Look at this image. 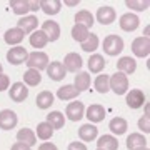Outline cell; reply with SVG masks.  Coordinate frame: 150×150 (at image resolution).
<instances>
[{"mask_svg":"<svg viewBox=\"0 0 150 150\" xmlns=\"http://www.w3.org/2000/svg\"><path fill=\"white\" fill-rule=\"evenodd\" d=\"M42 82V75L40 72L35 69H28L25 74H23V83L27 87H37L38 83Z\"/></svg>","mask_w":150,"mask_h":150,"instance_id":"cell-34","label":"cell"},{"mask_svg":"<svg viewBox=\"0 0 150 150\" xmlns=\"http://www.w3.org/2000/svg\"><path fill=\"white\" fill-rule=\"evenodd\" d=\"M10 8L20 17L28 15V0H10Z\"/></svg>","mask_w":150,"mask_h":150,"instance_id":"cell-36","label":"cell"},{"mask_svg":"<svg viewBox=\"0 0 150 150\" xmlns=\"http://www.w3.org/2000/svg\"><path fill=\"white\" fill-rule=\"evenodd\" d=\"M95 150H100V149H95Z\"/></svg>","mask_w":150,"mask_h":150,"instance_id":"cell-48","label":"cell"},{"mask_svg":"<svg viewBox=\"0 0 150 150\" xmlns=\"http://www.w3.org/2000/svg\"><path fill=\"white\" fill-rule=\"evenodd\" d=\"M74 87L77 88L79 93L88 90V88H90V74H88V72H79V74H75Z\"/></svg>","mask_w":150,"mask_h":150,"instance_id":"cell-22","label":"cell"},{"mask_svg":"<svg viewBox=\"0 0 150 150\" xmlns=\"http://www.w3.org/2000/svg\"><path fill=\"white\" fill-rule=\"evenodd\" d=\"M23 37H25V33L22 32L18 27L8 28V30L5 32V35H4L5 42L8 43V45H12V47H17V45H20V42L23 40Z\"/></svg>","mask_w":150,"mask_h":150,"instance_id":"cell-23","label":"cell"},{"mask_svg":"<svg viewBox=\"0 0 150 150\" xmlns=\"http://www.w3.org/2000/svg\"><path fill=\"white\" fill-rule=\"evenodd\" d=\"M67 150H88V149H87V145L83 144V142H77V140H75V142H72V144L69 145Z\"/></svg>","mask_w":150,"mask_h":150,"instance_id":"cell-41","label":"cell"},{"mask_svg":"<svg viewBox=\"0 0 150 150\" xmlns=\"http://www.w3.org/2000/svg\"><path fill=\"white\" fill-rule=\"evenodd\" d=\"M8 87H10V77H7L5 74H2L0 75V92L8 90Z\"/></svg>","mask_w":150,"mask_h":150,"instance_id":"cell-40","label":"cell"},{"mask_svg":"<svg viewBox=\"0 0 150 150\" xmlns=\"http://www.w3.org/2000/svg\"><path fill=\"white\" fill-rule=\"evenodd\" d=\"M97 149L100 150H118V140L113 135L107 134L97 139Z\"/></svg>","mask_w":150,"mask_h":150,"instance_id":"cell-21","label":"cell"},{"mask_svg":"<svg viewBox=\"0 0 150 150\" xmlns=\"http://www.w3.org/2000/svg\"><path fill=\"white\" fill-rule=\"evenodd\" d=\"M125 102H127V105H129L130 108L137 110V108H140L145 102H147V97H145V93L140 90V88H132L130 92L125 93Z\"/></svg>","mask_w":150,"mask_h":150,"instance_id":"cell-9","label":"cell"},{"mask_svg":"<svg viewBox=\"0 0 150 150\" xmlns=\"http://www.w3.org/2000/svg\"><path fill=\"white\" fill-rule=\"evenodd\" d=\"M100 25H110V23H113L115 22V18H117V13H115V10H113L112 7H100L98 10H97V15L93 17Z\"/></svg>","mask_w":150,"mask_h":150,"instance_id":"cell-12","label":"cell"},{"mask_svg":"<svg viewBox=\"0 0 150 150\" xmlns=\"http://www.w3.org/2000/svg\"><path fill=\"white\" fill-rule=\"evenodd\" d=\"M2 74H4V65L0 64V75H2Z\"/></svg>","mask_w":150,"mask_h":150,"instance_id":"cell-46","label":"cell"},{"mask_svg":"<svg viewBox=\"0 0 150 150\" xmlns=\"http://www.w3.org/2000/svg\"><path fill=\"white\" fill-rule=\"evenodd\" d=\"M118 25L122 28L123 32H134L137 30L140 25V18L137 13H132V12H127V13H123L120 18H118Z\"/></svg>","mask_w":150,"mask_h":150,"instance_id":"cell-8","label":"cell"},{"mask_svg":"<svg viewBox=\"0 0 150 150\" xmlns=\"http://www.w3.org/2000/svg\"><path fill=\"white\" fill-rule=\"evenodd\" d=\"M123 47H125V43H123V38L120 35H107V37L103 38V43H102V48L103 52L110 57H117L118 54H122L123 52Z\"/></svg>","mask_w":150,"mask_h":150,"instance_id":"cell-1","label":"cell"},{"mask_svg":"<svg viewBox=\"0 0 150 150\" xmlns=\"http://www.w3.org/2000/svg\"><path fill=\"white\" fill-rule=\"evenodd\" d=\"M62 8L60 0H40V10L47 15H57Z\"/></svg>","mask_w":150,"mask_h":150,"instance_id":"cell-26","label":"cell"},{"mask_svg":"<svg viewBox=\"0 0 150 150\" xmlns=\"http://www.w3.org/2000/svg\"><path fill=\"white\" fill-rule=\"evenodd\" d=\"M17 142H20V144H23V145H28V147L32 149L33 145L37 144L35 132H33L32 129H28V127H25V129H20L18 132H17Z\"/></svg>","mask_w":150,"mask_h":150,"instance_id":"cell-20","label":"cell"},{"mask_svg":"<svg viewBox=\"0 0 150 150\" xmlns=\"http://www.w3.org/2000/svg\"><path fill=\"white\" fill-rule=\"evenodd\" d=\"M54 100H55V97H54V93H52V92L43 90V92H40V93L37 95L35 103H37L38 108L45 110V108H48V107H52V105H54Z\"/></svg>","mask_w":150,"mask_h":150,"instance_id":"cell-29","label":"cell"},{"mask_svg":"<svg viewBox=\"0 0 150 150\" xmlns=\"http://www.w3.org/2000/svg\"><path fill=\"white\" fill-rule=\"evenodd\" d=\"M72 38H74L75 42L79 43H83L87 40V37L90 35V30L87 27H83V25H80V23H75L74 27H72Z\"/></svg>","mask_w":150,"mask_h":150,"instance_id":"cell-33","label":"cell"},{"mask_svg":"<svg viewBox=\"0 0 150 150\" xmlns=\"http://www.w3.org/2000/svg\"><path fill=\"white\" fill-rule=\"evenodd\" d=\"M135 150H149V147H140V149H135Z\"/></svg>","mask_w":150,"mask_h":150,"instance_id":"cell-47","label":"cell"},{"mask_svg":"<svg viewBox=\"0 0 150 150\" xmlns=\"http://www.w3.org/2000/svg\"><path fill=\"white\" fill-rule=\"evenodd\" d=\"M8 97H10V100H13L15 103H22L28 97V87L25 85L23 82H15V83H12V87H10Z\"/></svg>","mask_w":150,"mask_h":150,"instance_id":"cell-10","label":"cell"},{"mask_svg":"<svg viewBox=\"0 0 150 150\" xmlns=\"http://www.w3.org/2000/svg\"><path fill=\"white\" fill-rule=\"evenodd\" d=\"M110 90L115 95H125L129 92V79L122 72H115L110 75Z\"/></svg>","mask_w":150,"mask_h":150,"instance_id":"cell-2","label":"cell"},{"mask_svg":"<svg viewBox=\"0 0 150 150\" xmlns=\"http://www.w3.org/2000/svg\"><path fill=\"white\" fill-rule=\"evenodd\" d=\"M27 67L28 69H35L38 72H42V70L47 69V65L50 64V60H48V55L45 52H30L27 57Z\"/></svg>","mask_w":150,"mask_h":150,"instance_id":"cell-3","label":"cell"},{"mask_svg":"<svg viewBox=\"0 0 150 150\" xmlns=\"http://www.w3.org/2000/svg\"><path fill=\"white\" fill-rule=\"evenodd\" d=\"M137 70V62H135V59H132V57H120L117 62V72H122V74H125L127 77L129 75H132Z\"/></svg>","mask_w":150,"mask_h":150,"instance_id":"cell-18","label":"cell"},{"mask_svg":"<svg viewBox=\"0 0 150 150\" xmlns=\"http://www.w3.org/2000/svg\"><path fill=\"white\" fill-rule=\"evenodd\" d=\"M38 8H40V2H38V0H28V10L37 12Z\"/></svg>","mask_w":150,"mask_h":150,"instance_id":"cell-43","label":"cell"},{"mask_svg":"<svg viewBox=\"0 0 150 150\" xmlns=\"http://www.w3.org/2000/svg\"><path fill=\"white\" fill-rule=\"evenodd\" d=\"M132 52L139 59H147L150 54V38L149 37H137L132 42Z\"/></svg>","mask_w":150,"mask_h":150,"instance_id":"cell-6","label":"cell"},{"mask_svg":"<svg viewBox=\"0 0 150 150\" xmlns=\"http://www.w3.org/2000/svg\"><path fill=\"white\" fill-rule=\"evenodd\" d=\"M79 137H80V140L83 144L85 142H93L98 137V129L93 123H85V125H82L79 129Z\"/></svg>","mask_w":150,"mask_h":150,"instance_id":"cell-17","label":"cell"},{"mask_svg":"<svg viewBox=\"0 0 150 150\" xmlns=\"http://www.w3.org/2000/svg\"><path fill=\"white\" fill-rule=\"evenodd\" d=\"M67 72H72V74H79L80 69L83 67V59H82L80 54H77V52H70V54L65 55L64 59V64Z\"/></svg>","mask_w":150,"mask_h":150,"instance_id":"cell-7","label":"cell"},{"mask_svg":"<svg viewBox=\"0 0 150 150\" xmlns=\"http://www.w3.org/2000/svg\"><path fill=\"white\" fill-rule=\"evenodd\" d=\"M38 150H59V147L52 142H43L42 145H38Z\"/></svg>","mask_w":150,"mask_h":150,"instance_id":"cell-42","label":"cell"},{"mask_svg":"<svg viewBox=\"0 0 150 150\" xmlns=\"http://www.w3.org/2000/svg\"><path fill=\"white\" fill-rule=\"evenodd\" d=\"M17 123H18V117H17V113L10 108H5V110H2L0 112V129L2 130H12L17 127Z\"/></svg>","mask_w":150,"mask_h":150,"instance_id":"cell-11","label":"cell"},{"mask_svg":"<svg viewBox=\"0 0 150 150\" xmlns=\"http://www.w3.org/2000/svg\"><path fill=\"white\" fill-rule=\"evenodd\" d=\"M82 45V50L83 52H95L97 48H98V45H100V40H98V35L97 33H90L88 37H87V40L83 43H80Z\"/></svg>","mask_w":150,"mask_h":150,"instance_id":"cell-37","label":"cell"},{"mask_svg":"<svg viewBox=\"0 0 150 150\" xmlns=\"http://www.w3.org/2000/svg\"><path fill=\"white\" fill-rule=\"evenodd\" d=\"M74 20H75V23H80V25H83V27H87L88 30H90V27L93 25L95 18H93V15H92L88 10H80V12L75 13Z\"/></svg>","mask_w":150,"mask_h":150,"instance_id":"cell-32","label":"cell"},{"mask_svg":"<svg viewBox=\"0 0 150 150\" xmlns=\"http://www.w3.org/2000/svg\"><path fill=\"white\" fill-rule=\"evenodd\" d=\"M57 97L60 100H75L79 97V92L74 85H64L57 90Z\"/></svg>","mask_w":150,"mask_h":150,"instance_id":"cell-35","label":"cell"},{"mask_svg":"<svg viewBox=\"0 0 150 150\" xmlns=\"http://www.w3.org/2000/svg\"><path fill=\"white\" fill-rule=\"evenodd\" d=\"M85 117L88 118V123H98L105 118V108L100 103H93L88 105V108H85Z\"/></svg>","mask_w":150,"mask_h":150,"instance_id":"cell-13","label":"cell"},{"mask_svg":"<svg viewBox=\"0 0 150 150\" xmlns=\"http://www.w3.org/2000/svg\"><path fill=\"white\" fill-rule=\"evenodd\" d=\"M45 118H47L45 122L50 123L54 130H60V129H64V127H65V115H64L62 112H59V110L50 112Z\"/></svg>","mask_w":150,"mask_h":150,"instance_id":"cell-27","label":"cell"},{"mask_svg":"<svg viewBox=\"0 0 150 150\" xmlns=\"http://www.w3.org/2000/svg\"><path fill=\"white\" fill-rule=\"evenodd\" d=\"M125 5H127V8H130V10H134V12H144L150 7V2L149 0H140V2L139 0H127Z\"/></svg>","mask_w":150,"mask_h":150,"instance_id":"cell-38","label":"cell"},{"mask_svg":"<svg viewBox=\"0 0 150 150\" xmlns=\"http://www.w3.org/2000/svg\"><path fill=\"white\" fill-rule=\"evenodd\" d=\"M42 32L47 35L48 42H55L60 38V25L55 20H45L42 23Z\"/></svg>","mask_w":150,"mask_h":150,"instance_id":"cell-15","label":"cell"},{"mask_svg":"<svg viewBox=\"0 0 150 150\" xmlns=\"http://www.w3.org/2000/svg\"><path fill=\"white\" fill-rule=\"evenodd\" d=\"M140 147H147V139L144 137V134H139V132L130 134L127 137V149L135 150V149H140Z\"/></svg>","mask_w":150,"mask_h":150,"instance_id":"cell-28","label":"cell"},{"mask_svg":"<svg viewBox=\"0 0 150 150\" xmlns=\"http://www.w3.org/2000/svg\"><path fill=\"white\" fill-rule=\"evenodd\" d=\"M85 115V105L80 100H72V102L65 107V118H69L72 122H79Z\"/></svg>","mask_w":150,"mask_h":150,"instance_id":"cell-4","label":"cell"},{"mask_svg":"<svg viewBox=\"0 0 150 150\" xmlns=\"http://www.w3.org/2000/svg\"><path fill=\"white\" fill-rule=\"evenodd\" d=\"M108 129H110V132H112V135L115 137V135H123L127 130H129V123H127V120L122 117H115L110 120V123H108Z\"/></svg>","mask_w":150,"mask_h":150,"instance_id":"cell-24","label":"cell"},{"mask_svg":"<svg viewBox=\"0 0 150 150\" xmlns=\"http://www.w3.org/2000/svg\"><path fill=\"white\" fill-rule=\"evenodd\" d=\"M28 52L25 47L22 45H17V47H12L8 52H7V62L10 65H22L27 62Z\"/></svg>","mask_w":150,"mask_h":150,"instance_id":"cell-5","label":"cell"},{"mask_svg":"<svg viewBox=\"0 0 150 150\" xmlns=\"http://www.w3.org/2000/svg\"><path fill=\"white\" fill-rule=\"evenodd\" d=\"M93 87L98 93H107L110 90V75L105 74H98L93 80Z\"/></svg>","mask_w":150,"mask_h":150,"instance_id":"cell-30","label":"cell"},{"mask_svg":"<svg viewBox=\"0 0 150 150\" xmlns=\"http://www.w3.org/2000/svg\"><path fill=\"white\" fill-rule=\"evenodd\" d=\"M139 129H140V132H144V134H150V117H140L139 118Z\"/></svg>","mask_w":150,"mask_h":150,"instance_id":"cell-39","label":"cell"},{"mask_svg":"<svg viewBox=\"0 0 150 150\" xmlns=\"http://www.w3.org/2000/svg\"><path fill=\"white\" fill-rule=\"evenodd\" d=\"M67 7H75V5H79L80 4V0H74V2H64Z\"/></svg>","mask_w":150,"mask_h":150,"instance_id":"cell-45","label":"cell"},{"mask_svg":"<svg viewBox=\"0 0 150 150\" xmlns=\"http://www.w3.org/2000/svg\"><path fill=\"white\" fill-rule=\"evenodd\" d=\"M52 135H54V129H52V125L48 122H40L37 125V130H35V137L43 142H47L48 139H52Z\"/></svg>","mask_w":150,"mask_h":150,"instance_id":"cell-31","label":"cell"},{"mask_svg":"<svg viewBox=\"0 0 150 150\" xmlns=\"http://www.w3.org/2000/svg\"><path fill=\"white\" fill-rule=\"evenodd\" d=\"M28 42H30V45H32L35 50H42L43 47H47L48 38H47V35H45L42 30H35V32L30 33V37H28Z\"/></svg>","mask_w":150,"mask_h":150,"instance_id":"cell-25","label":"cell"},{"mask_svg":"<svg viewBox=\"0 0 150 150\" xmlns=\"http://www.w3.org/2000/svg\"><path fill=\"white\" fill-rule=\"evenodd\" d=\"M47 74L48 77L52 79V80L55 82H60L65 79V75H67V70H65V67L62 65V62H59V60H54V62H50V64L47 65Z\"/></svg>","mask_w":150,"mask_h":150,"instance_id":"cell-14","label":"cell"},{"mask_svg":"<svg viewBox=\"0 0 150 150\" xmlns=\"http://www.w3.org/2000/svg\"><path fill=\"white\" fill-rule=\"evenodd\" d=\"M18 28H20L23 33H32L37 30L38 27V18L37 15H25V17H20V20H18Z\"/></svg>","mask_w":150,"mask_h":150,"instance_id":"cell-16","label":"cell"},{"mask_svg":"<svg viewBox=\"0 0 150 150\" xmlns=\"http://www.w3.org/2000/svg\"><path fill=\"white\" fill-rule=\"evenodd\" d=\"M87 67H88V74H100L103 69H105V59H103L100 54H92L88 57V62H87Z\"/></svg>","mask_w":150,"mask_h":150,"instance_id":"cell-19","label":"cell"},{"mask_svg":"<svg viewBox=\"0 0 150 150\" xmlns=\"http://www.w3.org/2000/svg\"><path fill=\"white\" fill-rule=\"evenodd\" d=\"M10 150H32L28 145H23V144H20V142H17V144H13L10 147Z\"/></svg>","mask_w":150,"mask_h":150,"instance_id":"cell-44","label":"cell"}]
</instances>
